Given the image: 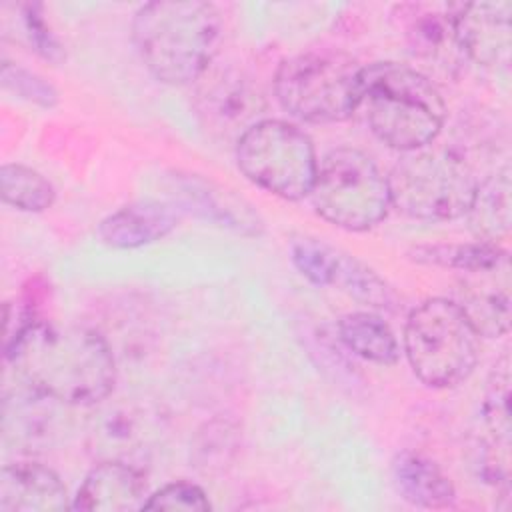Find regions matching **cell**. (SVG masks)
Instances as JSON below:
<instances>
[{
	"label": "cell",
	"instance_id": "cell-3",
	"mask_svg": "<svg viewBox=\"0 0 512 512\" xmlns=\"http://www.w3.org/2000/svg\"><path fill=\"white\" fill-rule=\"evenodd\" d=\"M370 130L402 152L432 144L446 120V104L436 84L416 68L376 62L362 68V102Z\"/></svg>",
	"mask_w": 512,
	"mask_h": 512
},
{
	"label": "cell",
	"instance_id": "cell-29",
	"mask_svg": "<svg viewBox=\"0 0 512 512\" xmlns=\"http://www.w3.org/2000/svg\"><path fill=\"white\" fill-rule=\"evenodd\" d=\"M42 6L40 4H24L22 6V26L24 32L32 44V48L50 62H60L64 58L62 46L56 40V36L50 32L42 18Z\"/></svg>",
	"mask_w": 512,
	"mask_h": 512
},
{
	"label": "cell",
	"instance_id": "cell-6",
	"mask_svg": "<svg viewBox=\"0 0 512 512\" xmlns=\"http://www.w3.org/2000/svg\"><path fill=\"white\" fill-rule=\"evenodd\" d=\"M478 180L448 150H414L388 176L390 206L418 220H454L468 212Z\"/></svg>",
	"mask_w": 512,
	"mask_h": 512
},
{
	"label": "cell",
	"instance_id": "cell-2",
	"mask_svg": "<svg viewBox=\"0 0 512 512\" xmlns=\"http://www.w3.org/2000/svg\"><path fill=\"white\" fill-rule=\"evenodd\" d=\"M132 36L146 68L166 84H192L210 66L222 38L216 6L200 0L144 4L132 20Z\"/></svg>",
	"mask_w": 512,
	"mask_h": 512
},
{
	"label": "cell",
	"instance_id": "cell-1",
	"mask_svg": "<svg viewBox=\"0 0 512 512\" xmlns=\"http://www.w3.org/2000/svg\"><path fill=\"white\" fill-rule=\"evenodd\" d=\"M18 380L72 406H94L110 396L116 366L110 346L96 332L34 320L4 350Z\"/></svg>",
	"mask_w": 512,
	"mask_h": 512
},
{
	"label": "cell",
	"instance_id": "cell-14",
	"mask_svg": "<svg viewBox=\"0 0 512 512\" xmlns=\"http://www.w3.org/2000/svg\"><path fill=\"white\" fill-rule=\"evenodd\" d=\"M460 308L466 312L480 336L498 338L508 332L510 304V260L488 268L460 272Z\"/></svg>",
	"mask_w": 512,
	"mask_h": 512
},
{
	"label": "cell",
	"instance_id": "cell-8",
	"mask_svg": "<svg viewBox=\"0 0 512 512\" xmlns=\"http://www.w3.org/2000/svg\"><path fill=\"white\" fill-rule=\"evenodd\" d=\"M236 162L250 182L286 200L310 196L318 170L310 136L284 120L250 126L236 142Z\"/></svg>",
	"mask_w": 512,
	"mask_h": 512
},
{
	"label": "cell",
	"instance_id": "cell-5",
	"mask_svg": "<svg viewBox=\"0 0 512 512\" xmlns=\"http://www.w3.org/2000/svg\"><path fill=\"white\" fill-rule=\"evenodd\" d=\"M404 352L420 382L452 388L474 372L480 334L458 302L428 298L406 320Z\"/></svg>",
	"mask_w": 512,
	"mask_h": 512
},
{
	"label": "cell",
	"instance_id": "cell-13",
	"mask_svg": "<svg viewBox=\"0 0 512 512\" xmlns=\"http://www.w3.org/2000/svg\"><path fill=\"white\" fill-rule=\"evenodd\" d=\"M510 2L456 4V38L466 60L482 66L508 62L512 32Z\"/></svg>",
	"mask_w": 512,
	"mask_h": 512
},
{
	"label": "cell",
	"instance_id": "cell-26",
	"mask_svg": "<svg viewBox=\"0 0 512 512\" xmlns=\"http://www.w3.org/2000/svg\"><path fill=\"white\" fill-rule=\"evenodd\" d=\"M290 258L298 272L316 286H332L340 250L318 238H298L290 246Z\"/></svg>",
	"mask_w": 512,
	"mask_h": 512
},
{
	"label": "cell",
	"instance_id": "cell-4",
	"mask_svg": "<svg viewBox=\"0 0 512 512\" xmlns=\"http://www.w3.org/2000/svg\"><path fill=\"white\" fill-rule=\"evenodd\" d=\"M362 68L344 52H302L280 62L274 92L282 108L304 122H342L360 108Z\"/></svg>",
	"mask_w": 512,
	"mask_h": 512
},
{
	"label": "cell",
	"instance_id": "cell-7",
	"mask_svg": "<svg viewBox=\"0 0 512 512\" xmlns=\"http://www.w3.org/2000/svg\"><path fill=\"white\" fill-rule=\"evenodd\" d=\"M310 198L330 224L354 232L368 230L390 208L388 176L362 150L336 148L318 164Z\"/></svg>",
	"mask_w": 512,
	"mask_h": 512
},
{
	"label": "cell",
	"instance_id": "cell-21",
	"mask_svg": "<svg viewBox=\"0 0 512 512\" xmlns=\"http://www.w3.org/2000/svg\"><path fill=\"white\" fill-rule=\"evenodd\" d=\"M336 328L340 342L356 356L376 364L398 362V340L380 316L372 312H350L338 320Z\"/></svg>",
	"mask_w": 512,
	"mask_h": 512
},
{
	"label": "cell",
	"instance_id": "cell-27",
	"mask_svg": "<svg viewBox=\"0 0 512 512\" xmlns=\"http://www.w3.org/2000/svg\"><path fill=\"white\" fill-rule=\"evenodd\" d=\"M0 82L6 92H10L16 98L26 100L30 104H36L42 108H52L58 102V92L50 82H46L42 76L30 72L18 64L2 62Z\"/></svg>",
	"mask_w": 512,
	"mask_h": 512
},
{
	"label": "cell",
	"instance_id": "cell-18",
	"mask_svg": "<svg viewBox=\"0 0 512 512\" xmlns=\"http://www.w3.org/2000/svg\"><path fill=\"white\" fill-rule=\"evenodd\" d=\"M392 480L398 494L420 508H448L456 492L436 462L416 452H400L392 462Z\"/></svg>",
	"mask_w": 512,
	"mask_h": 512
},
{
	"label": "cell",
	"instance_id": "cell-24",
	"mask_svg": "<svg viewBox=\"0 0 512 512\" xmlns=\"http://www.w3.org/2000/svg\"><path fill=\"white\" fill-rule=\"evenodd\" d=\"M2 200L24 212H42L54 204V186L36 170L24 164H4L0 168Z\"/></svg>",
	"mask_w": 512,
	"mask_h": 512
},
{
	"label": "cell",
	"instance_id": "cell-17",
	"mask_svg": "<svg viewBox=\"0 0 512 512\" xmlns=\"http://www.w3.org/2000/svg\"><path fill=\"white\" fill-rule=\"evenodd\" d=\"M176 224L178 212L172 204L142 200L106 216L98 226V236L112 248H140L164 238Z\"/></svg>",
	"mask_w": 512,
	"mask_h": 512
},
{
	"label": "cell",
	"instance_id": "cell-28",
	"mask_svg": "<svg viewBox=\"0 0 512 512\" xmlns=\"http://www.w3.org/2000/svg\"><path fill=\"white\" fill-rule=\"evenodd\" d=\"M144 510H210V502L204 494V490L192 482L178 480L172 484L162 486L158 492L150 494Z\"/></svg>",
	"mask_w": 512,
	"mask_h": 512
},
{
	"label": "cell",
	"instance_id": "cell-9",
	"mask_svg": "<svg viewBox=\"0 0 512 512\" xmlns=\"http://www.w3.org/2000/svg\"><path fill=\"white\" fill-rule=\"evenodd\" d=\"M160 418L144 402L130 398L94 404L88 422V450L98 462H120L142 470L160 444Z\"/></svg>",
	"mask_w": 512,
	"mask_h": 512
},
{
	"label": "cell",
	"instance_id": "cell-25",
	"mask_svg": "<svg viewBox=\"0 0 512 512\" xmlns=\"http://www.w3.org/2000/svg\"><path fill=\"white\" fill-rule=\"evenodd\" d=\"M484 424L492 434V444L496 450L508 452L510 446V366L508 358H502L494 366L492 378L482 404Z\"/></svg>",
	"mask_w": 512,
	"mask_h": 512
},
{
	"label": "cell",
	"instance_id": "cell-16",
	"mask_svg": "<svg viewBox=\"0 0 512 512\" xmlns=\"http://www.w3.org/2000/svg\"><path fill=\"white\" fill-rule=\"evenodd\" d=\"M68 494L56 472L36 462L8 464L0 472V512L66 510Z\"/></svg>",
	"mask_w": 512,
	"mask_h": 512
},
{
	"label": "cell",
	"instance_id": "cell-20",
	"mask_svg": "<svg viewBox=\"0 0 512 512\" xmlns=\"http://www.w3.org/2000/svg\"><path fill=\"white\" fill-rule=\"evenodd\" d=\"M178 194L186 208L194 210L210 222H216L242 234H260L262 230V220L258 218V214H254V210H250L248 204L236 200L220 188H214L212 184L186 178Z\"/></svg>",
	"mask_w": 512,
	"mask_h": 512
},
{
	"label": "cell",
	"instance_id": "cell-12",
	"mask_svg": "<svg viewBox=\"0 0 512 512\" xmlns=\"http://www.w3.org/2000/svg\"><path fill=\"white\" fill-rule=\"evenodd\" d=\"M456 4L410 2L396 6V16L412 54L450 70L464 60L456 38Z\"/></svg>",
	"mask_w": 512,
	"mask_h": 512
},
{
	"label": "cell",
	"instance_id": "cell-11",
	"mask_svg": "<svg viewBox=\"0 0 512 512\" xmlns=\"http://www.w3.org/2000/svg\"><path fill=\"white\" fill-rule=\"evenodd\" d=\"M58 400L24 384L4 394L2 434L16 452L32 454L52 446L60 434L62 412Z\"/></svg>",
	"mask_w": 512,
	"mask_h": 512
},
{
	"label": "cell",
	"instance_id": "cell-19",
	"mask_svg": "<svg viewBox=\"0 0 512 512\" xmlns=\"http://www.w3.org/2000/svg\"><path fill=\"white\" fill-rule=\"evenodd\" d=\"M512 182L508 166L478 182L472 204L466 212L472 232L482 242L498 244L512 224Z\"/></svg>",
	"mask_w": 512,
	"mask_h": 512
},
{
	"label": "cell",
	"instance_id": "cell-15",
	"mask_svg": "<svg viewBox=\"0 0 512 512\" xmlns=\"http://www.w3.org/2000/svg\"><path fill=\"white\" fill-rule=\"evenodd\" d=\"M148 500L142 470L120 462H98L78 488L74 510L128 512L144 510Z\"/></svg>",
	"mask_w": 512,
	"mask_h": 512
},
{
	"label": "cell",
	"instance_id": "cell-23",
	"mask_svg": "<svg viewBox=\"0 0 512 512\" xmlns=\"http://www.w3.org/2000/svg\"><path fill=\"white\" fill-rule=\"evenodd\" d=\"M332 286H340L358 302L374 308L392 310L396 306L394 290L372 268L344 252L338 254Z\"/></svg>",
	"mask_w": 512,
	"mask_h": 512
},
{
	"label": "cell",
	"instance_id": "cell-22",
	"mask_svg": "<svg viewBox=\"0 0 512 512\" xmlns=\"http://www.w3.org/2000/svg\"><path fill=\"white\" fill-rule=\"evenodd\" d=\"M412 260L420 264H432L452 268L458 272H470L478 268L494 266L508 258V252L498 244L490 242H468V244H434L418 246L408 252Z\"/></svg>",
	"mask_w": 512,
	"mask_h": 512
},
{
	"label": "cell",
	"instance_id": "cell-10",
	"mask_svg": "<svg viewBox=\"0 0 512 512\" xmlns=\"http://www.w3.org/2000/svg\"><path fill=\"white\" fill-rule=\"evenodd\" d=\"M196 110L202 124L218 136L238 138L254 126L264 110V98L240 70L208 68L198 80Z\"/></svg>",
	"mask_w": 512,
	"mask_h": 512
}]
</instances>
